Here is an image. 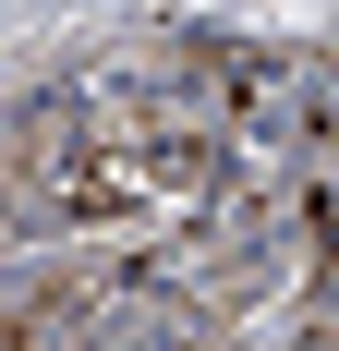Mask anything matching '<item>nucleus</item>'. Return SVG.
<instances>
[{
  "label": "nucleus",
  "instance_id": "obj_1",
  "mask_svg": "<svg viewBox=\"0 0 339 351\" xmlns=\"http://www.w3.org/2000/svg\"><path fill=\"white\" fill-rule=\"evenodd\" d=\"M231 182V158H218V134L206 121H109V109H36L25 134H12V194H25V218H61V230H85V218H182L206 206Z\"/></svg>",
  "mask_w": 339,
  "mask_h": 351
},
{
  "label": "nucleus",
  "instance_id": "obj_3",
  "mask_svg": "<svg viewBox=\"0 0 339 351\" xmlns=\"http://www.w3.org/2000/svg\"><path fill=\"white\" fill-rule=\"evenodd\" d=\"M61 327V291H25V303H0V351H49Z\"/></svg>",
  "mask_w": 339,
  "mask_h": 351
},
{
  "label": "nucleus",
  "instance_id": "obj_2",
  "mask_svg": "<svg viewBox=\"0 0 339 351\" xmlns=\"http://www.w3.org/2000/svg\"><path fill=\"white\" fill-rule=\"evenodd\" d=\"M170 97L194 121H255V134H315L327 121V61L279 36H206L170 61Z\"/></svg>",
  "mask_w": 339,
  "mask_h": 351
}]
</instances>
